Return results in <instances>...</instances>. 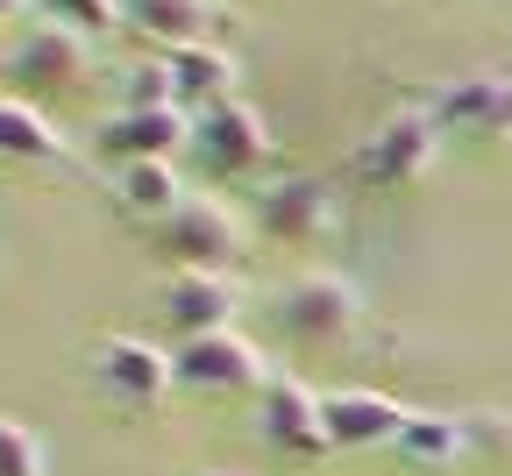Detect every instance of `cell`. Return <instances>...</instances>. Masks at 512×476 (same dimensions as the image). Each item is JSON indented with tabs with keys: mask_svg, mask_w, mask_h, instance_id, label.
I'll return each instance as SVG.
<instances>
[{
	"mask_svg": "<svg viewBox=\"0 0 512 476\" xmlns=\"http://www.w3.org/2000/svg\"><path fill=\"white\" fill-rule=\"evenodd\" d=\"M363 313H370V299H363V285L349 278V270H299V278L271 299L278 334L299 342V349H342V342H356Z\"/></svg>",
	"mask_w": 512,
	"mask_h": 476,
	"instance_id": "6da1fadb",
	"label": "cell"
},
{
	"mask_svg": "<svg viewBox=\"0 0 512 476\" xmlns=\"http://www.w3.org/2000/svg\"><path fill=\"white\" fill-rule=\"evenodd\" d=\"M150 249H157V263H171V278H178V270H228V263L249 249V228H242L235 207H221V199H207V192H192L178 214H164V221L150 228Z\"/></svg>",
	"mask_w": 512,
	"mask_h": 476,
	"instance_id": "7a4b0ae2",
	"label": "cell"
},
{
	"mask_svg": "<svg viewBox=\"0 0 512 476\" xmlns=\"http://www.w3.org/2000/svg\"><path fill=\"white\" fill-rule=\"evenodd\" d=\"M86 377H93V391H100V398L128 405V413H150V405L178 384L171 356H164L157 342H143V334H107V342H93Z\"/></svg>",
	"mask_w": 512,
	"mask_h": 476,
	"instance_id": "3957f363",
	"label": "cell"
},
{
	"mask_svg": "<svg viewBox=\"0 0 512 476\" xmlns=\"http://www.w3.org/2000/svg\"><path fill=\"white\" fill-rule=\"evenodd\" d=\"M192 157L214 178H249V171L271 164V128L249 100H221L207 114H192Z\"/></svg>",
	"mask_w": 512,
	"mask_h": 476,
	"instance_id": "277c9868",
	"label": "cell"
},
{
	"mask_svg": "<svg viewBox=\"0 0 512 476\" xmlns=\"http://www.w3.org/2000/svg\"><path fill=\"white\" fill-rule=\"evenodd\" d=\"M256 434H264V448H278L292 462L335 455L328 448V420H320V391L299 384V377H271L264 391H256Z\"/></svg>",
	"mask_w": 512,
	"mask_h": 476,
	"instance_id": "5b68a950",
	"label": "cell"
},
{
	"mask_svg": "<svg viewBox=\"0 0 512 476\" xmlns=\"http://www.w3.org/2000/svg\"><path fill=\"white\" fill-rule=\"evenodd\" d=\"M171 370H178V384H192V391H264L271 384V363H264V349L249 342V334H235V327H221V334H200V342H178L171 349Z\"/></svg>",
	"mask_w": 512,
	"mask_h": 476,
	"instance_id": "8992f818",
	"label": "cell"
},
{
	"mask_svg": "<svg viewBox=\"0 0 512 476\" xmlns=\"http://www.w3.org/2000/svg\"><path fill=\"white\" fill-rule=\"evenodd\" d=\"M441 143H448V135H441L434 114H392L384 128H370V143L356 150V171L370 185H413V178L434 171Z\"/></svg>",
	"mask_w": 512,
	"mask_h": 476,
	"instance_id": "52a82bcc",
	"label": "cell"
},
{
	"mask_svg": "<svg viewBox=\"0 0 512 476\" xmlns=\"http://www.w3.org/2000/svg\"><path fill=\"white\" fill-rule=\"evenodd\" d=\"M427 114L441 121V135H463V143H512V79H498V72L456 79L434 93Z\"/></svg>",
	"mask_w": 512,
	"mask_h": 476,
	"instance_id": "ba28073f",
	"label": "cell"
},
{
	"mask_svg": "<svg viewBox=\"0 0 512 476\" xmlns=\"http://www.w3.org/2000/svg\"><path fill=\"white\" fill-rule=\"evenodd\" d=\"M157 313H164V327L178 334V342H200V334L235 327L242 285L228 278V270H178V278L164 285V299H157Z\"/></svg>",
	"mask_w": 512,
	"mask_h": 476,
	"instance_id": "9c48e42d",
	"label": "cell"
},
{
	"mask_svg": "<svg viewBox=\"0 0 512 476\" xmlns=\"http://www.w3.org/2000/svg\"><path fill=\"white\" fill-rule=\"evenodd\" d=\"M100 150L114 164H171L178 150H192V114L185 107H150V114L114 107L100 121Z\"/></svg>",
	"mask_w": 512,
	"mask_h": 476,
	"instance_id": "30bf717a",
	"label": "cell"
},
{
	"mask_svg": "<svg viewBox=\"0 0 512 476\" xmlns=\"http://www.w3.org/2000/svg\"><path fill=\"white\" fill-rule=\"evenodd\" d=\"M342 199L328 178H278L256 192V228H264L271 242H313L320 228H335Z\"/></svg>",
	"mask_w": 512,
	"mask_h": 476,
	"instance_id": "8fae6325",
	"label": "cell"
},
{
	"mask_svg": "<svg viewBox=\"0 0 512 476\" xmlns=\"http://www.w3.org/2000/svg\"><path fill=\"white\" fill-rule=\"evenodd\" d=\"M320 420H328V448H399L406 434V405L384 391H320Z\"/></svg>",
	"mask_w": 512,
	"mask_h": 476,
	"instance_id": "7c38bea8",
	"label": "cell"
},
{
	"mask_svg": "<svg viewBox=\"0 0 512 476\" xmlns=\"http://www.w3.org/2000/svg\"><path fill=\"white\" fill-rule=\"evenodd\" d=\"M8 72L29 86V93H72L86 79V36L57 29V22H36L15 50H8Z\"/></svg>",
	"mask_w": 512,
	"mask_h": 476,
	"instance_id": "4fadbf2b",
	"label": "cell"
},
{
	"mask_svg": "<svg viewBox=\"0 0 512 476\" xmlns=\"http://www.w3.org/2000/svg\"><path fill=\"white\" fill-rule=\"evenodd\" d=\"M171 64V86H178V107L185 114H207L221 100H235V57L221 43H185V50H164Z\"/></svg>",
	"mask_w": 512,
	"mask_h": 476,
	"instance_id": "5bb4252c",
	"label": "cell"
},
{
	"mask_svg": "<svg viewBox=\"0 0 512 476\" xmlns=\"http://www.w3.org/2000/svg\"><path fill=\"white\" fill-rule=\"evenodd\" d=\"M121 22L150 36L157 50H185V43H214V0H121Z\"/></svg>",
	"mask_w": 512,
	"mask_h": 476,
	"instance_id": "9a60e30c",
	"label": "cell"
},
{
	"mask_svg": "<svg viewBox=\"0 0 512 476\" xmlns=\"http://www.w3.org/2000/svg\"><path fill=\"white\" fill-rule=\"evenodd\" d=\"M0 157H22V164H57L64 157V128L22 100V93H0Z\"/></svg>",
	"mask_w": 512,
	"mask_h": 476,
	"instance_id": "2e32d148",
	"label": "cell"
},
{
	"mask_svg": "<svg viewBox=\"0 0 512 476\" xmlns=\"http://www.w3.org/2000/svg\"><path fill=\"white\" fill-rule=\"evenodd\" d=\"M114 199L128 214H143L150 228L164 221V214H178L185 207V178H178V164H114Z\"/></svg>",
	"mask_w": 512,
	"mask_h": 476,
	"instance_id": "e0dca14e",
	"label": "cell"
},
{
	"mask_svg": "<svg viewBox=\"0 0 512 476\" xmlns=\"http://www.w3.org/2000/svg\"><path fill=\"white\" fill-rule=\"evenodd\" d=\"M463 448H470V427L456 413H413L399 434V455L413 469H448V462H463Z\"/></svg>",
	"mask_w": 512,
	"mask_h": 476,
	"instance_id": "ac0fdd59",
	"label": "cell"
},
{
	"mask_svg": "<svg viewBox=\"0 0 512 476\" xmlns=\"http://www.w3.org/2000/svg\"><path fill=\"white\" fill-rule=\"evenodd\" d=\"M121 107L128 114H150V107H178V86H171V64L164 57H143L121 72Z\"/></svg>",
	"mask_w": 512,
	"mask_h": 476,
	"instance_id": "d6986e66",
	"label": "cell"
},
{
	"mask_svg": "<svg viewBox=\"0 0 512 476\" xmlns=\"http://www.w3.org/2000/svg\"><path fill=\"white\" fill-rule=\"evenodd\" d=\"M36 8H43V22L72 29V36H107L121 22V0H36Z\"/></svg>",
	"mask_w": 512,
	"mask_h": 476,
	"instance_id": "ffe728a7",
	"label": "cell"
},
{
	"mask_svg": "<svg viewBox=\"0 0 512 476\" xmlns=\"http://www.w3.org/2000/svg\"><path fill=\"white\" fill-rule=\"evenodd\" d=\"M0 476H43V441L22 420H0Z\"/></svg>",
	"mask_w": 512,
	"mask_h": 476,
	"instance_id": "44dd1931",
	"label": "cell"
},
{
	"mask_svg": "<svg viewBox=\"0 0 512 476\" xmlns=\"http://www.w3.org/2000/svg\"><path fill=\"white\" fill-rule=\"evenodd\" d=\"M29 8H36V0H0V29H8V22H22Z\"/></svg>",
	"mask_w": 512,
	"mask_h": 476,
	"instance_id": "7402d4cb",
	"label": "cell"
}]
</instances>
